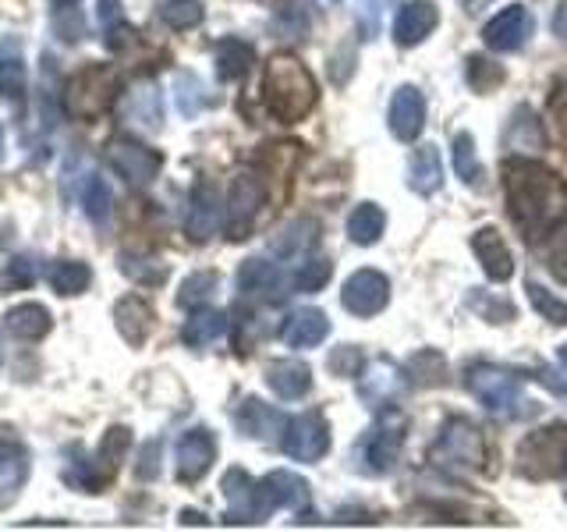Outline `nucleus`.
<instances>
[{
  "mask_svg": "<svg viewBox=\"0 0 567 532\" xmlns=\"http://www.w3.org/2000/svg\"><path fill=\"white\" fill-rule=\"evenodd\" d=\"M504 192L511 221L518 224L525 242H539L567 221V185L557 171L536 160L514 156L504 167Z\"/></svg>",
  "mask_w": 567,
  "mask_h": 532,
  "instance_id": "obj_1",
  "label": "nucleus"
},
{
  "mask_svg": "<svg viewBox=\"0 0 567 532\" xmlns=\"http://www.w3.org/2000/svg\"><path fill=\"white\" fill-rule=\"evenodd\" d=\"M262 100H266V111H270L277 121L295 124L316 106V79L309 75V68L298 58L280 53V58L266 64Z\"/></svg>",
  "mask_w": 567,
  "mask_h": 532,
  "instance_id": "obj_2",
  "label": "nucleus"
},
{
  "mask_svg": "<svg viewBox=\"0 0 567 532\" xmlns=\"http://www.w3.org/2000/svg\"><path fill=\"white\" fill-rule=\"evenodd\" d=\"M117 96H121L117 68L114 64H85L64 82L61 106L75 121H89V117H100Z\"/></svg>",
  "mask_w": 567,
  "mask_h": 532,
  "instance_id": "obj_3",
  "label": "nucleus"
},
{
  "mask_svg": "<svg viewBox=\"0 0 567 532\" xmlns=\"http://www.w3.org/2000/svg\"><path fill=\"white\" fill-rule=\"evenodd\" d=\"M518 461L528 479H549L557 472H567V422L528 433L518 448Z\"/></svg>",
  "mask_w": 567,
  "mask_h": 532,
  "instance_id": "obj_4",
  "label": "nucleus"
},
{
  "mask_svg": "<svg viewBox=\"0 0 567 532\" xmlns=\"http://www.w3.org/2000/svg\"><path fill=\"white\" fill-rule=\"evenodd\" d=\"M433 461L447 469H478L486 461L483 433L475 430L468 419H451L440 430V440L433 443Z\"/></svg>",
  "mask_w": 567,
  "mask_h": 532,
  "instance_id": "obj_5",
  "label": "nucleus"
},
{
  "mask_svg": "<svg viewBox=\"0 0 567 532\" xmlns=\"http://www.w3.org/2000/svg\"><path fill=\"white\" fill-rule=\"evenodd\" d=\"M465 387L489 408V412H514V405H522L518 377L501 369V366H489V362L472 366L468 377H465Z\"/></svg>",
  "mask_w": 567,
  "mask_h": 532,
  "instance_id": "obj_6",
  "label": "nucleus"
},
{
  "mask_svg": "<svg viewBox=\"0 0 567 532\" xmlns=\"http://www.w3.org/2000/svg\"><path fill=\"white\" fill-rule=\"evenodd\" d=\"M280 448L295 461H319L330 451V426L323 412H306L284 426V440Z\"/></svg>",
  "mask_w": 567,
  "mask_h": 532,
  "instance_id": "obj_7",
  "label": "nucleus"
},
{
  "mask_svg": "<svg viewBox=\"0 0 567 532\" xmlns=\"http://www.w3.org/2000/svg\"><path fill=\"white\" fill-rule=\"evenodd\" d=\"M266 200V185L256 174H238L235 185H230V200H227V238L241 242L252 231L259 209Z\"/></svg>",
  "mask_w": 567,
  "mask_h": 532,
  "instance_id": "obj_8",
  "label": "nucleus"
},
{
  "mask_svg": "<svg viewBox=\"0 0 567 532\" xmlns=\"http://www.w3.org/2000/svg\"><path fill=\"white\" fill-rule=\"evenodd\" d=\"M401 443H404V416L401 412H386L377 430H369L362 443V461L369 472H390L401 458Z\"/></svg>",
  "mask_w": 567,
  "mask_h": 532,
  "instance_id": "obj_9",
  "label": "nucleus"
},
{
  "mask_svg": "<svg viewBox=\"0 0 567 532\" xmlns=\"http://www.w3.org/2000/svg\"><path fill=\"white\" fill-rule=\"evenodd\" d=\"M217 461V440L209 430H188L177 437L174 443V475L182 483H199L209 472V466Z\"/></svg>",
  "mask_w": 567,
  "mask_h": 532,
  "instance_id": "obj_10",
  "label": "nucleus"
},
{
  "mask_svg": "<svg viewBox=\"0 0 567 532\" xmlns=\"http://www.w3.org/2000/svg\"><path fill=\"white\" fill-rule=\"evenodd\" d=\"M106 160H111V167L128 182L132 188H142L150 185L153 177L159 174V167H164V156H159L156 150H146L138 146V142H111V150H106Z\"/></svg>",
  "mask_w": 567,
  "mask_h": 532,
  "instance_id": "obj_11",
  "label": "nucleus"
},
{
  "mask_svg": "<svg viewBox=\"0 0 567 532\" xmlns=\"http://www.w3.org/2000/svg\"><path fill=\"white\" fill-rule=\"evenodd\" d=\"M344 309L354 316H377L386 309L390 301V280L380 270H359L344 280V291H341Z\"/></svg>",
  "mask_w": 567,
  "mask_h": 532,
  "instance_id": "obj_12",
  "label": "nucleus"
},
{
  "mask_svg": "<svg viewBox=\"0 0 567 532\" xmlns=\"http://www.w3.org/2000/svg\"><path fill=\"white\" fill-rule=\"evenodd\" d=\"M532 29H536V22H532V11L525 4H507L501 14H493L486 29H483V40L489 50H501V53H511V50H518Z\"/></svg>",
  "mask_w": 567,
  "mask_h": 532,
  "instance_id": "obj_13",
  "label": "nucleus"
},
{
  "mask_svg": "<svg viewBox=\"0 0 567 532\" xmlns=\"http://www.w3.org/2000/svg\"><path fill=\"white\" fill-rule=\"evenodd\" d=\"M277 508H291V511H306L309 508V483L295 472H270L259 483V511L262 519Z\"/></svg>",
  "mask_w": 567,
  "mask_h": 532,
  "instance_id": "obj_14",
  "label": "nucleus"
},
{
  "mask_svg": "<svg viewBox=\"0 0 567 532\" xmlns=\"http://www.w3.org/2000/svg\"><path fill=\"white\" fill-rule=\"evenodd\" d=\"M238 288L245 298L280 301L288 295V277H284L280 266L266 263V259H245V266L238 270Z\"/></svg>",
  "mask_w": 567,
  "mask_h": 532,
  "instance_id": "obj_15",
  "label": "nucleus"
},
{
  "mask_svg": "<svg viewBox=\"0 0 567 532\" xmlns=\"http://www.w3.org/2000/svg\"><path fill=\"white\" fill-rule=\"evenodd\" d=\"M390 132L401 142H415L425 129V96L415 85H401L390 100Z\"/></svg>",
  "mask_w": 567,
  "mask_h": 532,
  "instance_id": "obj_16",
  "label": "nucleus"
},
{
  "mask_svg": "<svg viewBox=\"0 0 567 532\" xmlns=\"http://www.w3.org/2000/svg\"><path fill=\"white\" fill-rule=\"evenodd\" d=\"M220 221V195L213 188V182H195L192 188V203H188V217H185V235L192 242H206Z\"/></svg>",
  "mask_w": 567,
  "mask_h": 532,
  "instance_id": "obj_17",
  "label": "nucleus"
},
{
  "mask_svg": "<svg viewBox=\"0 0 567 532\" xmlns=\"http://www.w3.org/2000/svg\"><path fill=\"white\" fill-rule=\"evenodd\" d=\"M224 497H227V522H262L259 511V483H252V475L245 469H230L224 475Z\"/></svg>",
  "mask_w": 567,
  "mask_h": 532,
  "instance_id": "obj_18",
  "label": "nucleus"
},
{
  "mask_svg": "<svg viewBox=\"0 0 567 532\" xmlns=\"http://www.w3.org/2000/svg\"><path fill=\"white\" fill-rule=\"evenodd\" d=\"M327 334H330L327 313H319V309H298V313H291L288 319H284L280 341L288 345V348H316V345L327 341Z\"/></svg>",
  "mask_w": 567,
  "mask_h": 532,
  "instance_id": "obj_19",
  "label": "nucleus"
},
{
  "mask_svg": "<svg viewBox=\"0 0 567 532\" xmlns=\"http://www.w3.org/2000/svg\"><path fill=\"white\" fill-rule=\"evenodd\" d=\"M121 114L132 129L153 132L159 129V117H164V103H159V93L153 82H138L132 85V93H124L121 100Z\"/></svg>",
  "mask_w": 567,
  "mask_h": 532,
  "instance_id": "obj_20",
  "label": "nucleus"
},
{
  "mask_svg": "<svg viewBox=\"0 0 567 532\" xmlns=\"http://www.w3.org/2000/svg\"><path fill=\"white\" fill-rule=\"evenodd\" d=\"M436 22H440L436 4H430V0H412V4H404L394 18V40L401 47H415L436 29Z\"/></svg>",
  "mask_w": 567,
  "mask_h": 532,
  "instance_id": "obj_21",
  "label": "nucleus"
},
{
  "mask_svg": "<svg viewBox=\"0 0 567 532\" xmlns=\"http://www.w3.org/2000/svg\"><path fill=\"white\" fill-rule=\"evenodd\" d=\"M235 422H238V430L252 440H274L277 433H284V426H288V419H284L277 408L262 405L259 398L241 401V408L235 412Z\"/></svg>",
  "mask_w": 567,
  "mask_h": 532,
  "instance_id": "obj_22",
  "label": "nucleus"
},
{
  "mask_svg": "<svg viewBox=\"0 0 567 532\" xmlns=\"http://www.w3.org/2000/svg\"><path fill=\"white\" fill-rule=\"evenodd\" d=\"M266 383L277 398L284 401H298L301 395H309L312 387V369L298 359H280V362H270L266 366Z\"/></svg>",
  "mask_w": 567,
  "mask_h": 532,
  "instance_id": "obj_23",
  "label": "nucleus"
},
{
  "mask_svg": "<svg viewBox=\"0 0 567 532\" xmlns=\"http://www.w3.org/2000/svg\"><path fill=\"white\" fill-rule=\"evenodd\" d=\"M472 248H475V256H478V263H483V270H486L489 280H511L514 263H511V253H507V245L501 238V231H496V227L475 231Z\"/></svg>",
  "mask_w": 567,
  "mask_h": 532,
  "instance_id": "obj_24",
  "label": "nucleus"
},
{
  "mask_svg": "<svg viewBox=\"0 0 567 532\" xmlns=\"http://www.w3.org/2000/svg\"><path fill=\"white\" fill-rule=\"evenodd\" d=\"M29 479V454L22 443L0 440V504H8L18 497V490Z\"/></svg>",
  "mask_w": 567,
  "mask_h": 532,
  "instance_id": "obj_25",
  "label": "nucleus"
},
{
  "mask_svg": "<svg viewBox=\"0 0 567 532\" xmlns=\"http://www.w3.org/2000/svg\"><path fill=\"white\" fill-rule=\"evenodd\" d=\"M114 316H117V330H121V337L128 345H142L150 337V330H153V306L146 298H138V295H128V298H121L117 301V309H114Z\"/></svg>",
  "mask_w": 567,
  "mask_h": 532,
  "instance_id": "obj_26",
  "label": "nucleus"
},
{
  "mask_svg": "<svg viewBox=\"0 0 567 532\" xmlns=\"http://www.w3.org/2000/svg\"><path fill=\"white\" fill-rule=\"evenodd\" d=\"M507 150L514 153H539L546 150V132H543V121L528 111V106H518L507 121V132H504Z\"/></svg>",
  "mask_w": 567,
  "mask_h": 532,
  "instance_id": "obj_27",
  "label": "nucleus"
},
{
  "mask_svg": "<svg viewBox=\"0 0 567 532\" xmlns=\"http://www.w3.org/2000/svg\"><path fill=\"white\" fill-rule=\"evenodd\" d=\"M408 185H412L419 195H433L443 185V167H440L436 146H419L412 153V164H408Z\"/></svg>",
  "mask_w": 567,
  "mask_h": 532,
  "instance_id": "obj_28",
  "label": "nucleus"
},
{
  "mask_svg": "<svg viewBox=\"0 0 567 532\" xmlns=\"http://www.w3.org/2000/svg\"><path fill=\"white\" fill-rule=\"evenodd\" d=\"M227 330V316L224 313H217V309H195L192 313V319H185V327H182V341L188 345V348H206V345H213L217 337Z\"/></svg>",
  "mask_w": 567,
  "mask_h": 532,
  "instance_id": "obj_29",
  "label": "nucleus"
},
{
  "mask_svg": "<svg viewBox=\"0 0 567 532\" xmlns=\"http://www.w3.org/2000/svg\"><path fill=\"white\" fill-rule=\"evenodd\" d=\"M50 313L43 306H35V301H25V306H14L8 316H4V327L14 334V337H25V341H35V337H47L50 334Z\"/></svg>",
  "mask_w": 567,
  "mask_h": 532,
  "instance_id": "obj_30",
  "label": "nucleus"
},
{
  "mask_svg": "<svg viewBox=\"0 0 567 532\" xmlns=\"http://www.w3.org/2000/svg\"><path fill=\"white\" fill-rule=\"evenodd\" d=\"M383 227H386V213L377 203H359L351 209V217H348V235H351V242H359V245L380 242Z\"/></svg>",
  "mask_w": 567,
  "mask_h": 532,
  "instance_id": "obj_31",
  "label": "nucleus"
},
{
  "mask_svg": "<svg viewBox=\"0 0 567 532\" xmlns=\"http://www.w3.org/2000/svg\"><path fill=\"white\" fill-rule=\"evenodd\" d=\"M252 61H256V53H252V47H248L245 40H224V43H217V75L220 79H241L248 68H252Z\"/></svg>",
  "mask_w": 567,
  "mask_h": 532,
  "instance_id": "obj_32",
  "label": "nucleus"
},
{
  "mask_svg": "<svg viewBox=\"0 0 567 532\" xmlns=\"http://www.w3.org/2000/svg\"><path fill=\"white\" fill-rule=\"evenodd\" d=\"M89 280H93V274H89L85 263H75V259H61L50 266V284L58 295H82L89 288Z\"/></svg>",
  "mask_w": 567,
  "mask_h": 532,
  "instance_id": "obj_33",
  "label": "nucleus"
},
{
  "mask_svg": "<svg viewBox=\"0 0 567 532\" xmlns=\"http://www.w3.org/2000/svg\"><path fill=\"white\" fill-rule=\"evenodd\" d=\"M117 266H121L124 277H132L135 284H146V288H159V284L167 280V266L150 259V256L124 253V256H117Z\"/></svg>",
  "mask_w": 567,
  "mask_h": 532,
  "instance_id": "obj_34",
  "label": "nucleus"
},
{
  "mask_svg": "<svg viewBox=\"0 0 567 532\" xmlns=\"http://www.w3.org/2000/svg\"><path fill=\"white\" fill-rule=\"evenodd\" d=\"M82 203H85V217L89 221L106 224V217H111V209H114V192H111V185H106L100 174H89Z\"/></svg>",
  "mask_w": 567,
  "mask_h": 532,
  "instance_id": "obj_35",
  "label": "nucleus"
},
{
  "mask_svg": "<svg viewBox=\"0 0 567 532\" xmlns=\"http://www.w3.org/2000/svg\"><path fill=\"white\" fill-rule=\"evenodd\" d=\"M316 231H319L316 221H295L291 227L280 231V238L274 242V248L280 256H301V253H309V248L316 245Z\"/></svg>",
  "mask_w": 567,
  "mask_h": 532,
  "instance_id": "obj_36",
  "label": "nucleus"
},
{
  "mask_svg": "<svg viewBox=\"0 0 567 532\" xmlns=\"http://www.w3.org/2000/svg\"><path fill=\"white\" fill-rule=\"evenodd\" d=\"M0 96L11 103L25 100V64H22V53L18 50H11V58L8 53L0 58Z\"/></svg>",
  "mask_w": 567,
  "mask_h": 532,
  "instance_id": "obj_37",
  "label": "nucleus"
},
{
  "mask_svg": "<svg viewBox=\"0 0 567 532\" xmlns=\"http://www.w3.org/2000/svg\"><path fill=\"white\" fill-rule=\"evenodd\" d=\"M217 284H220V277L213 274V270L192 274L182 284V291H177V306H182V309H203L206 301L213 298V291H217Z\"/></svg>",
  "mask_w": 567,
  "mask_h": 532,
  "instance_id": "obj_38",
  "label": "nucleus"
},
{
  "mask_svg": "<svg viewBox=\"0 0 567 532\" xmlns=\"http://www.w3.org/2000/svg\"><path fill=\"white\" fill-rule=\"evenodd\" d=\"M408 372H412V383H419V387H436V383H443L447 362H443L440 351H419L415 359L408 362Z\"/></svg>",
  "mask_w": 567,
  "mask_h": 532,
  "instance_id": "obj_39",
  "label": "nucleus"
},
{
  "mask_svg": "<svg viewBox=\"0 0 567 532\" xmlns=\"http://www.w3.org/2000/svg\"><path fill=\"white\" fill-rule=\"evenodd\" d=\"M159 14H164V22L171 29H192L203 22V4L199 0H164Z\"/></svg>",
  "mask_w": 567,
  "mask_h": 532,
  "instance_id": "obj_40",
  "label": "nucleus"
},
{
  "mask_svg": "<svg viewBox=\"0 0 567 532\" xmlns=\"http://www.w3.org/2000/svg\"><path fill=\"white\" fill-rule=\"evenodd\" d=\"M35 277H40V270H35V263L18 256L11 259L4 270H0V291H25L35 284Z\"/></svg>",
  "mask_w": 567,
  "mask_h": 532,
  "instance_id": "obj_41",
  "label": "nucleus"
},
{
  "mask_svg": "<svg viewBox=\"0 0 567 532\" xmlns=\"http://www.w3.org/2000/svg\"><path fill=\"white\" fill-rule=\"evenodd\" d=\"M525 291H528L532 306H536V313H539V316H546L549 324L567 327V301H564V298H557L554 291H546L543 284H528Z\"/></svg>",
  "mask_w": 567,
  "mask_h": 532,
  "instance_id": "obj_42",
  "label": "nucleus"
},
{
  "mask_svg": "<svg viewBox=\"0 0 567 532\" xmlns=\"http://www.w3.org/2000/svg\"><path fill=\"white\" fill-rule=\"evenodd\" d=\"M454 171L461 174V182H478V156H475V139L468 132H461L454 139Z\"/></svg>",
  "mask_w": 567,
  "mask_h": 532,
  "instance_id": "obj_43",
  "label": "nucleus"
},
{
  "mask_svg": "<svg viewBox=\"0 0 567 532\" xmlns=\"http://www.w3.org/2000/svg\"><path fill=\"white\" fill-rule=\"evenodd\" d=\"M330 274H333L330 259H309V263H301V270L295 274V288L298 291H319L330 280Z\"/></svg>",
  "mask_w": 567,
  "mask_h": 532,
  "instance_id": "obj_44",
  "label": "nucleus"
},
{
  "mask_svg": "<svg viewBox=\"0 0 567 532\" xmlns=\"http://www.w3.org/2000/svg\"><path fill=\"white\" fill-rule=\"evenodd\" d=\"M468 82H472V89H478V93H489L496 82H504V71H501V64H489L486 58H472Z\"/></svg>",
  "mask_w": 567,
  "mask_h": 532,
  "instance_id": "obj_45",
  "label": "nucleus"
},
{
  "mask_svg": "<svg viewBox=\"0 0 567 532\" xmlns=\"http://www.w3.org/2000/svg\"><path fill=\"white\" fill-rule=\"evenodd\" d=\"M330 369L337 372V377H359V369H362V355H359V348H351V345L337 348V351L330 355Z\"/></svg>",
  "mask_w": 567,
  "mask_h": 532,
  "instance_id": "obj_46",
  "label": "nucleus"
},
{
  "mask_svg": "<svg viewBox=\"0 0 567 532\" xmlns=\"http://www.w3.org/2000/svg\"><path fill=\"white\" fill-rule=\"evenodd\" d=\"M156 458H159V443L153 440V443H146V448H142V454H138V479H156Z\"/></svg>",
  "mask_w": 567,
  "mask_h": 532,
  "instance_id": "obj_47",
  "label": "nucleus"
},
{
  "mask_svg": "<svg viewBox=\"0 0 567 532\" xmlns=\"http://www.w3.org/2000/svg\"><path fill=\"white\" fill-rule=\"evenodd\" d=\"M549 106H554V114L560 121V129L567 132V79H560L554 85V96H549Z\"/></svg>",
  "mask_w": 567,
  "mask_h": 532,
  "instance_id": "obj_48",
  "label": "nucleus"
},
{
  "mask_svg": "<svg viewBox=\"0 0 567 532\" xmlns=\"http://www.w3.org/2000/svg\"><path fill=\"white\" fill-rule=\"evenodd\" d=\"M554 274L567 280V242H564V245L557 248V253H554Z\"/></svg>",
  "mask_w": 567,
  "mask_h": 532,
  "instance_id": "obj_49",
  "label": "nucleus"
},
{
  "mask_svg": "<svg viewBox=\"0 0 567 532\" xmlns=\"http://www.w3.org/2000/svg\"><path fill=\"white\" fill-rule=\"evenodd\" d=\"M554 32L560 35V40H567V0H564L560 11H557V18H554Z\"/></svg>",
  "mask_w": 567,
  "mask_h": 532,
  "instance_id": "obj_50",
  "label": "nucleus"
},
{
  "mask_svg": "<svg viewBox=\"0 0 567 532\" xmlns=\"http://www.w3.org/2000/svg\"><path fill=\"white\" fill-rule=\"evenodd\" d=\"M53 4H58V8H75L79 0H53Z\"/></svg>",
  "mask_w": 567,
  "mask_h": 532,
  "instance_id": "obj_51",
  "label": "nucleus"
},
{
  "mask_svg": "<svg viewBox=\"0 0 567 532\" xmlns=\"http://www.w3.org/2000/svg\"><path fill=\"white\" fill-rule=\"evenodd\" d=\"M560 366L567 369V345H560Z\"/></svg>",
  "mask_w": 567,
  "mask_h": 532,
  "instance_id": "obj_52",
  "label": "nucleus"
},
{
  "mask_svg": "<svg viewBox=\"0 0 567 532\" xmlns=\"http://www.w3.org/2000/svg\"><path fill=\"white\" fill-rule=\"evenodd\" d=\"M0 156H4V132H0Z\"/></svg>",
  "mask_w": 567,
  "mask_h": 532,
  "instance_id": "obj_53",
  "label": "nucleus"
},
{
  "mask_svg": "<svg viewBox=\"0 0 567 532\" xmlns=\"http://www.w3.org/2000/svg\"><path fill=\"white\" fill-rule=\"evenodd\" d=\"M0 362H4V348H0Z\"/></svg>",
  "mask_w": 567,
  "mask_h": 532,
  "instance_id": "obj_54",
  "label": "nucleus"
}]
</instances>
